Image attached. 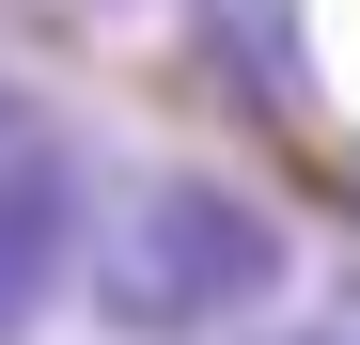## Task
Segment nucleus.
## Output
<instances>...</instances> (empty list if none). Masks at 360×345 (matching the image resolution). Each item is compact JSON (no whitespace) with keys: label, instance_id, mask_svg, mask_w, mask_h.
Wrapping results in <instances>:
<instances>
[{"label":"nucleus","instance_id":"f257e3e1","mask_svg":"<svg viewBox=\"0 0 360 345\" xmlns=\"http://www.w3.org/2000/svg\"><path fill=\"white\" fill-rule=\"evenodd\" d=\"M94 299H110V330H157V345L235 330V314L282 299V220H266L251 189H219V172H157V189L110 220Z\"/></svg>","mask_w":360,"mask_h":345},{"label":"nucleus","instance_id":"f03ea898","mask_svg":"<svg viewBox=\"0 0 360 345\" xmlns=\"http://www.w3.org/2000/svg\"><path fill=\"white\" fill-rule=\"evenodd\" d=\"M63 251H79V157L47 142V126H16V110H0V345L47 314Z\"/></svg>","mask_w":360,"mask_h":345},{"label":"nucleus","instance_id":"7ed1b4c3","mask_svg":"<svg viewBox=\"0 0 360 345\" xmlns=\"http://www.w3.org/2000/svg\"><path fill=\"white\" fill-rule=\"evenodd\" d=\"M297 345H360V282H329V299L297 314Z\"/></svg>","mask_w":360,"mask_h":345}]
</instances>
